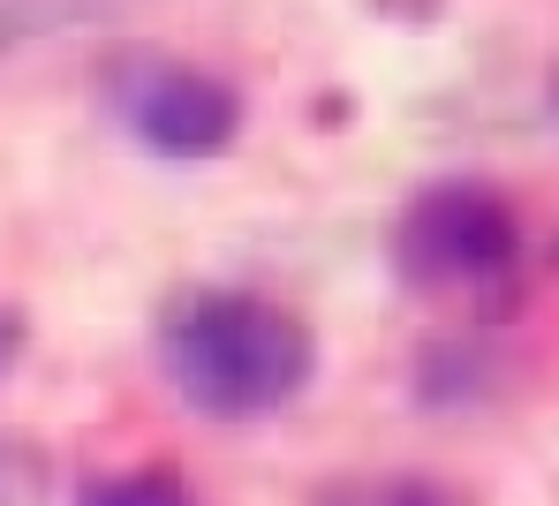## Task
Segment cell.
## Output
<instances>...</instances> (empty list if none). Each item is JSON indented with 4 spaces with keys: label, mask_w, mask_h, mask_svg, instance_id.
<instances>
[{
    "label": "cell",
    "mask_w": 559,
    "mask_h": 506,
    "mask_svg": "<svg viewBox=\"0 0 559 506\" xmlns=\"http://www.w3.org/2000/svg\"><path fill=\"white\" fill-rule=\"evenodd\" d=\"M167 371L219 423L273 415L310 378V333L258 296H197L167 325Z\"/></svg>",
    "instance_id": "1"
},
{
    "label": "cell",
    "mask_w": 559,
    "mask_h": 506,
    "mask_svg": "<svg viewBox=\"0 0 559 506\" xmlns=\"http://www.w3.org/2000/svg\"><path fill=\"white\" fill-rule=\"evenodd\" d=\"M522 250V227H514V204L484 182H439L408 204L401 234H393V257L416 288H454V280H507Z\"/></svg>",
    "instance_id": "2"
},
{
    "label": "cell",
    "mask_w": 559,
    "mask_h": 506,
    "mask_svg": "<svg viewBox=\"0 0 559 506\" xmlns=\"http://www.w3.org/2000/svg\"><path fill=\"white\" fill-rule=\"evenodd\" d=\"M114 84H121V113L136 121V136L167 159H212V152L235 144L242 106L219 76L167 69V61H129V69H114Z\"/></svg>",
    "instance_id": "3"
},
{
    "label": "cell",
    "mask_w": 559,
    "mask_h": 506,
    "mask_svg": "<svg viewBox=\"0 0 559 506\" xmlns=\"http://www.w3.org/2000/svg\"><path fill=\"white\" fill-rule=\"evenodd\" d=\"M144 0H0V53L23 46V38H46V31H76V23H114Z\"/></svg>",
    "instance_id": "4"
},
{
    "label": "cell",
    "mask_w": 559,
    "mask_h": 506,
    "mask_svg": "<svg viewBox=\"0 0 559 506\" xmlns=\"http://www.w3.org/2000/svg\"><path fill=\"white\" fill-rule=\"evenodd\" d=\"M84 506H189L182 484L167 469H136V477H114V484H92Z\"/></svg>",
    "instance_id": "5"
},
{
    "label": "cell",
    "mask_w": 559,
    "mask_h": 506,
    "mask_svg": "<svg viewBox=\"0 0 559 506\" xmlns=\"http://www.w3.org/2000/svg\"><path fill=\"white\" fill-rule=\"evenodd\" d=\"M378 506H462V499H454L447 484H393Z\"/></svg>",
    "instance_id": "6"
},
{
    "label": "cell",
    "mask_w": 559,
    "mask_h": 506,
    "mask_svg": "<svg viewBox=\"0 0 559 506\" xmlns=\"http://www.w3.org/2000/svg\"><path fill=\"white\" fill-rule=\"evenodd\" d=\"M378 15H401V23H431L439 15V0H371Z\"/></svg>",
    "instance_id": "7"
}]
</instances>
